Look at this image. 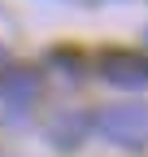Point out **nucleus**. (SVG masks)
<instances>
[{"label":"nucleus","mask_w":148,"mask_h":157,"mask_svg":"<svg viewBox=\"0 0 148 157\" xmlns=\"http://www.w3.org/2000/svg\"><path fill=\"white\" fill-rule=\"evenodd\" d=\"M91 127H96L109 144H118L126 153H144L148 148V105L144 101H118L100 109L91 118Z\"/></svg>","instance_id":"obj_1"},{"label":"nucleus","mask_w":148,"mask_h":157,"mask_svg":"<svg viewBox=\"0 0 148 157\" xmlns=\"http://www.w3.org/2000/svg\"><path fill=\"white\" fill-rule=\"evenodd\" d=\"M100 78L113 87H148V52H131V48H109L96 61Z\"/></svg>","instance_id":"obj_2"},{"label":"nucleus","mask_w":148,"mask_h":157,"mask_svg":"<svg viewBox=\"0 0 148 157\" xmlns=\"http://www.w3.org/2000/svg\"><path fill=\"white\" fill-rule=\"evenodd\" d=\"M35 96H39V70L35 66H0V101H9V105H31Z\"/></svg>","instance_id":"obj_3"},{"label":"nucleus","mask_w":148,"mask_h":157,"mask_svg":"<svg viewBox=\"0 0 148 157\" xmlns=\"http://www.w3.org/2000/svg\"><path fill=\"white\" fill-rule=\"evenodd\" d=\"M87 127H91L87 113H65V118L52 122V144H57V148H74V144L87 135Z\"/></svg>","instance_id":"obj_4"},{"label":"nucleus","mask_w":148,"mask_h":157,"mask_svg":"<svg viewBox=\"0 0 148 157\" xmlns=\"http://www.w3.org/2000/svg\"><path fill=\"white\" fill-rule=\"evenodd\" d=\"M48 61L57 66V70H65L70 78H74V74H83V57L74 52V48H52V52H48Z\"/></svg>","instance_id":"obj_5"},{"label":"nucleus","mask_w":148,"mask_h":157,"mask_svg":"<svg viewBox=\"0 0 148 157\" xmlns=\"http://www.w3.org/2000/svg\"><path fill=\"white\" fill-rule=\"evenodd\" d=\"M0 66H5V48H0Z\"/></svg>","instance_id":"obj_6"}]
</instances>
